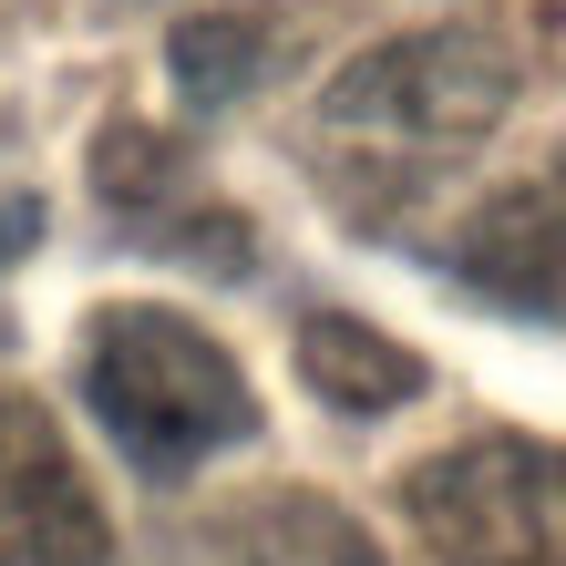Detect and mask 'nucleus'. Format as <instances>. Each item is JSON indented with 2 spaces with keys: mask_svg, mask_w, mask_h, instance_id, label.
Here are the masks:
<instances>
[{
  "mask_svg": "<svg viewBox=\"0 0 566 566\" xmlns=\"http://www.w3.org/2000/svg\"><path fill=\"white\" fill-rule=\"evenodd\" d=\"M83 402L124 443L135 474H196L207 453H238L258 432V391H248L238 360H227V340H207V329L186 310H165V298L93 310V329H83Z\"/></svg>",
  "mask_w": 566,
  "mask_h": 566,
  "instance_id": "obj_1",
  "label": "nucleus"
},
{
  "mask_svg": "<svg viewBox=\"0 0 566 566\" xmlns=\"http://www.w3.org/2000/svg\"><path fill=\"white\" fill-rule=\"evenodd\" d=\"M525 62L505 31H402V42L350 52L319 93V135H340L381 165H432V155H474L494 124L515 114Z\"/></svg>",
  "mask_w": 566,
  "mask_h": 566,
  "instance_id": "obj_2",
  "label": "nucleus"
},
{
  "mask_svg": "<svg viewBox=\"0 0 566 566\" xmlns=\"http://www.w3.org/2000/svg\"><path fill=\"white\" fill-rule=\"evenodd\" d=\"M432 566H566V443L484 432L402 474Z\"/></svg>",
  "mask_w": 566,
  "mask_h": 566,
  "instance_id": "obj_3",
  "label": "nucleus"
},
{
  "mask_svg": "<svg viewBox=\"0 0 566 566\" xmlns=\"http://www.w3.org/2000/svg\"><path fill=\"white\" fill-rule=\"evenodd\" d=\"M0 566H114L104 505L31 402H0Z\"/></svg>",
  "mask_w": 566,
  "mask_h": 566,
  "instance_id": "obj_4",
  "label": "nucleus"
},
{
  "mask_svg": "<svg viewBox=\"0 0 566 566\" xmlns=\"http://www.w3.org/2000/svg\"><path fill=\"white\" fill-rule=\"evenodd\" d=\"M453 279L525 319H566V155L546 176H525L505 196H484L453 238Z\"/></svg>",
  "mask_w": 566,
  "mask_h": 566,
  "instance_id": "obj_5",
  "label": "nucleus"
},
{
  "mask_svg": "<svg viewBox=\"0 0 566 566\" xmlns=\"http://www.w3.org/2000/svg\"><path fill=\"white\" fill-rule=\"evenodd\" d=\"M298 381H310L329 412L371 422V412L422 402V381H432V371H422V350L391 340V329L350 319V310H310V319H298Z\"/></svg>",
  "mask_w": 566,
  "mask_h": 566,
  "instance_id": "obj_6",
  "label": "nucleus"
},
{
  "mask_svg": "<svg viewBox=\"0 0 566 566\" xmlns=\"http://www.w3.org/2000/svg\"><path fill=\"white\" fill-rule=\"evenodd\" d=\"M248 566H391L371 546V525L340 515L329 494H258V515L238 525Z\"/></svg>",
  "mask_w": 566,
  "mask_h": 566,
  "instance_id": "obj_7",
  "label": "nucleus"
},
{
  "mask_svg": "<svg viewBox=\"0 0 566 566\" xmlns=\"http://www.w3.org/2000/svg\"><path fill=\"white\" fill-rule=\"evenodd\" d=\"M258 62H269V31H258L248 11H196V21L165 31V73H176V93L196 114L238 104V93L258 83Z\"/></svg>",
  "mask_w": 566,
  "mask_h": 566,
  "instance_id": "obj_8",
  "label": "nucleus"
},
{
  "mask_svg": "<svg viewBox=\"0 0 566 566\" xmlns=\"http://www.w3.org/2000/svg\"><path fill=\"white\" fill-rule=\"evenodd\" d=\"M186 176V155L176 135H155V124H114L104 145H93V186L114 196V207H155V196H176Z\"/></svg>",
  "mask_w": 566,
  "mask_h": 566,
  "instance_id": "obj_9",
  "label": "nucleus"
},
{
  "mask_svg": "<svg viewBox=\"0 0 566 566\" xmlns=\"http://www.w3.org/2000/svg\"><path fill=\"white\" fill-rule=\"evenodd\" d=\"M31 238H42V207H31V196H11V207H0V269H11Z\"/></svg>",
  "mask_w": 566,
  "mask_h": 566,
  "instance_id": "obj_10",
  "label": "nucleus"
}]
</instances>
